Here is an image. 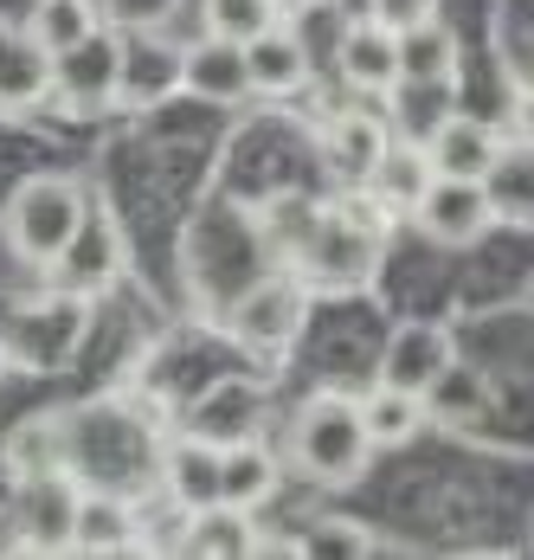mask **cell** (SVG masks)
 <instances>
[{"label":"cell","instance_id":"cell-1","mask_svg":"<svg viewBox=\"0 0 534 560\" xmlns=\"http://www.w3.org/2000/svg\"><path fill=\"white\" fill-rule=\"evenodd\" d=\"M7 245L26 258V265H65L84 238V220H91V200L78 180L65 174H26L13 194H7Z\"/></svg>","mask_w":534,"mask_h":560},{"label":"cell","instance_id":"cell-2","mask_svg":"<svg viewBox=\"0 0 534 560\" xmlns=\"http://www.w3.org/2000/svg\"><path fill=\"white\" fill-rule=\"evenodd\" d=\"M368 425H361V399L348 393H316L303 399V412L290 419V464L310 483H355L368 470Z\"/></svg>","mask_w":534,"mask_h":560},{"label":"cell","instance_id":"cell-3","mask_svg":"<svg viewBox=\"0 0 534 560\" xmlns=\"http://www.w3.org/2000/svg\"><path fill=\"white\" fill-rule=\"evenodd\" d=\"M380 232H386V213H380L374 200L328 207L303 232L297 265H303V278H316V283H361L380 258Z\"/></svg>","mask_w":534,"mask_h":560},{"label":"cell","instance_id":"cell-4","mask_svg":"<svg viewBox=\"0 0 534 560\" xmlns=\"http://www.w3.org/2000/svg\"><path fill=\"white\" fill-rule=\"evenodd\" d=\"M303 316H310L303 278H265L232 303L225 329H232V341H245V348H290V341L303 336Z\"/></svg>","mask_w":534,"mask_h":560},{"label":"cell","instance_id":"cell-5","mask_svg":"<svg viewBox=\"0 0 534 560\" xmlns=\"http://www.w3.org/2000/svg\"><path fill=\"white\" fill-rule=\"evenodd\" d=\"M502 155H509V142H502V129L496 122H483V116H444L438 129L426 136V162L438 180H489V174L502 168Z\"/></svg>","mask_w":534,"mask_h":560},{"label":"cell","instance_id":"cell-6","mask_svg":"<svg viewBox=\"0 0 534 560\" xmlns=\"http://www.w3.org/2000/svg\"><path fill=\"white\" fill-rule=\"evenodd\" d=\"M413 220H419V232L438 238V245H471V238L489 232L496 200H489V187H477V180H438V174H431V187L413 200Z\"/></svg>","mask_w":534,"mask_h":560},{"label":"cell","instance_id":"cell-7","mask_svg":"<svg viewBox=\"0 0 534 560\" xmlns=\"http://www.w3.org/2000/svg\"><path fill=\"white\" fill-rule=\"evenodd\" d=\"M457 368V348H451V329L438 323H399L393 341H386V368H380V387L419 393L426 399L444 374Z\"/></svg>","mask_w":534,"mask_h":560},{"label":"cell","instance_id":"cell-8","mask_svg":"<svg viewBox=\"0 0 534 560\" xmlns=\"http://www.w3.org/2000/svg\"><path fill=\"white\" fill-rule=\"evenodd\" d=\"M335 71H341L355 91H368V97L399 91V33H393L380 13L374 20H348L341 39H335Z\"/></svg>","mask_w":534,"mask_h":560},{"label":"cell","instance_id":"cell-9","mask_svg":"<svg viewBox=\"0 0 534 560\" xmlns=\"http://www.w3.org/2000/svg\"><path fill=\"white\" fill-rule=\"evenodd\" d=\"M239 52H245V78H252L258 97H297L310 84V39L297 26H283V20H270L265 33H252Z\"/></svg>","mask_w":534,"mask_h":560},{"label":"cell","instance_id":"cell-10","mask_svg":"<svg viewBox=\"0 0 534 560\" xmlns=\"http://www.w3.org/2000/svg\"><path fill=\"white\" fill-rule=\"evenodd\" d=\"M174 84L200 104H245L252 97V78H245V52L232 39H194L187 52H174Z\"/></svg>","mask_w":534,"mask_h":560},{"label":"cell","instance_id":"cell-11","mask_svg":"<svg viewBox=\"0 0 534 560\" xmlns=\"http://www.w3.org/2000/svg\"><path fill=\"white\" fill-rule=\"evenodd\" d=\"M20 483H26V497H20V535H26V548L65 555L71 548V522H78V483H71V470L20 477Z\"/></svg>","mask_w":534,"mask_h":560},{"label":"cell","instance_id":"cell-12","mask_svg":"<svg viewBox=\"0 0 534 560\" xmlns=\"http://www.w3.org/2000/svg\"><path fill=\"white\" fill-rule=\"evenodd\" d=\"M71 548L78 555H123L142 548V515L136 503H123L116 490H78V522H71Z\"/></svg>","mask_w":534,"mask_h":560},{"label":"cell","instance_id":"cell-13","mask_svg":"<svg viewBox=\"0 0 534 560\" xmlns=\"http://www.w3.org/2000/svg\"><path fill=\"white\" fill-rule=\"evenodd\" d=\"M361 187H368V200H374L386 220H393V213H413V200L431 187L426 142H386L374 155V168L361 174Z\"/></svg>","mask_w":534,"mask_h":560},{"label":"cell","instance_id":"cell-14","mask_svg":"<svg viewBox=\"0 0 534 560\" xmlns=\"http://www.w3.org/2000/svg\"><path fill=\"white\" fill-rule=\"evenodd\" d=\"M181 555H200V560L258 555V528H252V509H232V503L187 509V515H181Z\"/></svg>","mask_w":534,"mask_h":560},{"label":"cell","instance_id":"cell-15","mask_svg":"<svg viewBox=\"0 0 534 560\" xmlns=\"http://www.w3.org/2000/svg\"><path fill=\"white\" fill-rule=\"evenodd\" d=\"M277 497V457L258 439H232L219 445V503L232 509H258Z\"/></svg>","mask_w":534,"mask_h":560},{"label":"cell","instance_id":"cell-16","mask_svg":"<svg viewBox=\"0 0 534 560\" xmlns=\"http://www.w3.org/2000/svg\"><path fill=\"white\" fill-rule=\"evenodd\" d=\"M116 58L123 46L104 39V33H91V39H78L71 52H58V84H65V97H78V104H104L116 97Z\"/></svg>","mask_w":534,"mask_h":560},{"label":"cell","instance_id":"cell-17","mask_svg":"<svg viewBox=\"0 0 534 560\" xmlns=\"http://www.w3.org/2000/svg\"><path fill=\"white\" fill-rule=\"evenodd\" d=\"M161 483H167V497H174L181 515H187V509L219 503V445H207V439H194V432H187L181 445L167 451Z\"/></svg>","mask_w":534,"mask_h":560},{"label":"cell","instance_id":"cell-18","mask_svg":"<svg viewBox=\"0 0 534 560\" xmlns=\"http://www.w3.org/2000/svg\"><path fill=\"white\" fill-rule=\"evenodd\" d=\"M380 149H386V129H380L374 110H341L328 122V136H322L328 174H341V180H361V174L374 168Z\"/></svg>","mask_w":534,"mask_h":560},{"label":"cell","instance_id":"cell-19","mask_svg":"<svg viewBox=\"0 0 534 560\" xmlns=\"http://www.w3.org/2000/svg\"><path fill=\"white\" fill-rule=\"evenodd\" d=\"M97 33V7L91 0H33V13H26V46L53 65L58 52H71L78 39H91Z\"/></svg>","mask_w":534,"mask_h":560},{"label":"cell","instance_id":"cell-20","mask_svg":"<svg viewBox=\"0 0 534 560\" xmlns=\"http://www.w3.org/2000/svg\"><path fill=\"white\" fill-rule=\"evenodd\" d=\"M361 425H368V445L374 451H393L406 445V439H419V425H426V406H419V393H399V387H380L361 399Z\"/></svg>","mask_w":534,"mask_h":560},{"label":"cell","instance_id":"cell-21","mask_svg":"<svg viewBox=\"0 0 534 560\" xmlns=\"http://www.w3.org/2000/svg\"><path fill=\"white\" fill-rule=\"evenodd\" d=\"M7 464H13L20 477L71 470V425H65V419H26V425L7 439Z\"/></svg>","mask_w":534,"mask_h":560},{"label":"cell","instance_id":"cell-22","mask_svg":"<svg viewBox=\"0 0 534 560\" xmlns=\"http://www.w3.org/2000/svg\"><path fill=\"white\" fill-rule=\"evenodd\" d=\"M393 33H399V84L451 78V33L438 20H413V26H393Z\"/></svg>","mask_w":534,"mask_h":560},{"label":"cell","instance_id":"cell-23","mask_svg":"<svg viewBox=\"0 0 534 560\" xmlns=\"http://www.w3.org/2000/svg\"><path fill=\"white\" fill-rule=\"evenodd\" d=\"M200 13H207V33H213V39H232V46H245L252 33H265V26L277 20V13H283V7H277V0H207Z\"/></svg>","mask_w":534,"mask_h":560},{"label":"cell","instance_id":"cell-24","mask_svg":"<svg viewBox=\"0 0 534 560\" xmlns=\"http://www.w3.org/2000/svg\"><path fill=\"white\" fill-rule=\"evenodd\" d=\"M310 7H328L341 26H348V20H374L380 13V0H310Z\"/></svg>","mask_w":534,"mask_h":560},{"label":"cell","instance_id":"cell-25","mask_svg":"<svg viewBox=\"0 0 534 560\" xmlns=\"http://www.w3.org/2000/svg\"><path fill=\"white\" fill-rule=\"evenodd\" d=\"M277 7H310V0H277Z\"/></svg>","mask_w":534,"mask_h":560}]
</instances>
